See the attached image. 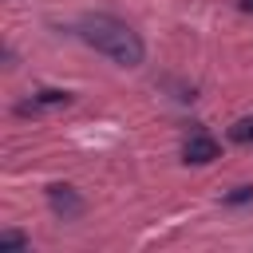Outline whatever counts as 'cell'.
Segmentation results:
<instances>
[{
    "label": "cell",
    "instance_id": "cell-3",
    "mask_svg": "<svg viewBox=\"0 0 253 253\" xmlns=\"http://www.w3.org/2000/svg\"><path fill=\"white\" fill-rule=\"evenodd\" d=\"M47 202H51V210H55L63 221H71V217L83 213V198H79L71 186H51V190H47Z\"/></svg>",
    "mask_w": 253,
    "mask_h": 253
},
{
    "label": "cell",
    "instance_id": "cell-7",
    "mask_svg": "<svg viewBox=\"0 0 253 253\" xmlns=\"http://www.w3.org/2000/svg\"><path fill=\"white\" fill-rule=\"evenodd\" d=\"M237 8L241 12H253V0H237Z\"/></svg>",
    "mask_w": 253,
    "mask_h": 253
},
{
    "label": "cell",
    "instance_id": "cell-1",
    "mask_svg": "<svg viewBox=\"0 0 253 253\" xmlns=\"http://www.w3.org/2000/svg\"><path fill=\"white\" fill-rule=\"evenodd\" d=\"M75 36L83 40V43H91L95 51H103L111 63H119V67H138L142 63V55H146V47H142V40H138V32L130 28V24H123V20H115V16H83L79 24H75Z\"/></svg>",
    "mask_w": 253,
    "mask_h": 253
},
{
    "label": "cell",
    "instance_id": "cell-4",
    "mask_svg": "<svg viewBox=\"0 0 253 253\" xmlns=\"http://www.w3.org/2000/svg\"><path fill=\"white\" fill-rule=\"evenodd\" d=\"M229 138H233L237 146H249V142H253V119H237V123L229 126Z\"/></svg>",
    "mask_w": 253,
    "mask_h": 253
},
{
    "label": "cell",
    "instance_id": "cell-2",
    "mask_svg": "<svg viewBox=\"0 0 253 253\" xmlns=\"http://www.w3.org/2000/svg\"><path fill=\"white\" fill-rule=\"evenodd\" d=\"M217 154H221V146H217V138L206 134V130H190L186 142H182V158L194 162V166H206V162H213Z\"/></svg>",
    "mask_w": 253,
    "mask_h": 253
},
{
    "label": "cell",
    "instance_id": "cell-5",
    "mask_svg": "<svg viewBox=\"0 0 253 253\" xmlns=\"http://www.w3.org/2000/svg\"><path fill=\"white\" fill-rule=\"evenodd\" d=\"M0 249H32V241L16 229H0Z\"/></svg>",
    "mask_w": 253,
    "mask_h": 253
},
{
    "label": "cell",
    "instance_id": "cell-6",
    "mask_svg": "<svg viewBox=\"0 0 253 253\" xmlns=\"http://www.w3.org/2000/svg\"><path fill=\"white\" fill-rule=\"evenodd\" d=\"M241 202H253V186H237L233 194H225V206H241Z\"/></svg>",
    "mask_w": 253,
    "mask_h": 253
}]
</instances>
